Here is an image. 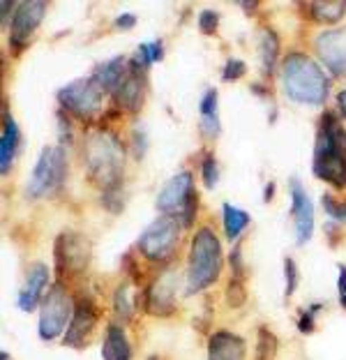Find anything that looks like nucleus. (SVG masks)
<instances>
[{
  "label": "nucleus",
  "instance_id": "nucleus-1",
  "mask_svg": "<svg viewBox=\"0 0 346 360\" xmlns=\"http://www.w3.org/2000/svg\"><path fill=\"white\" fill-rule=\"evenodd\" d=\"M81 160H84L88 180L102 192L122 185L125 146L109 127H95L86 132L84 146H81Z\"/></svg>",
  "mask_w": 346,
  "mask_h": 360
},
{
  "label": "nucleus",
  "instance_id": "nucleus-2",
  "mask_svg": "<svg viewBox=\"0 0 346 360\" xmlns=\"http://www.w3.org/2000/svg\"><path fill=\"white\" fill-rule=\"evenodd\" d=\"M312 171L319 180L333 185L335 190L346 187V127L340 120V113H321Z\"/></svg>",
  "mask_w": 346,
  "mask_h": 360
},
{
  "label": "nucleus",
  "instance_id": "nucleus-3",
  "mask_svg": "<svg viewBox=\"0 0 346 360\" xmlns=\"http://www.w3.org/2000/svg\"><path fill=\"white\" fill-rule=\"evenodd\" d=\"M282 86L288 100L307 106H323L331 93V79L302 51H291L282 60Z\"/></svg>",
  "mask_w": 346,
  "mask_h": 360
},
{
  "label": "nucleus",
  "instance_id": "nucleus-4",
  "mask_svg": "<svg viewBox=\"0 0 346 360\" xmlns=\"http://www.w3.org/2000/svg\"><path fill=\"white\" fill-rule=\"evenodd\" d=\"M222 243L217 233L210 226H199L189 243V257H187V275H185V293L194 296L215 284L222 275Z\"/></svg>",
  "mask_w": 346,
  "mask_h": 360
},
{
  "label": "nucleus",
  "instance_id": "nucleus-5",
  "mask_svg": "<svg viewBox=\"0 0 346 360\" xmlns=\"http://www.w3.org/2000/svg\"><path fill=\"white\" fill-rule=\"evenodd\" d=\"M183 229L185 226L180 224L178 217L160 215L143 229L141 236H139V240H136L139 255L146 261H150V264H169L180 245Z\"/></svg>",
  "mask_w": 346,
  "mask_h": 360
},
{
  "label": "nucleus",
  "instance_id": "nucleus-6",
  "mask_svg": "<svg viewBox=\"0 0 346 360\" xmlns=\"http://www.w3.org/2000/svg\"><path fill=\"white\" fill-rule=\"evenodd\" d=\"M65 176H68V158L63 146H44L30 178L26 180V196L30 201H37L53 194L65 183Z\"/></svg>",
  "mask_w": 346,
  "mask_h": 360
},
{
  "label": "nucleus",
  "instance_id": "nucleus-7",
  "mask_svg": "<svg viewBox=\"0 0 346 360\" xmlns=\"http://www.w3.org/2000/svg\"><path fill=\"white\" fill-rule=\"evenodd\" d=\"M74 307H77V302H74L68 286L63 282H53L49 286L42 305H39V323H37L39 340L53 342L58 335L68 330L74 316Z\"/></svg>",
  "mask_w": 346,
  "mask_h": 360
},
{
  "label": "nucleus",
  "instance_id": "nucleus-8",
  "mask_svg": "<svg viewBox=\"0 0 346 360\" xmlns=\"http://www.w3.org/2000/svg\"><path fill=\"white\" fill-rule=\"evenodd\" d=\"M106 97V90L97 84V79L90 75L86 79H74L68 86L58 90V104L60 111L68 113L70 118L90 120L102 111V102Z\"/></svg>",
  "mask_w": 346,
  "mask_h": 360
},
{
  "label": "nucleus",
  "instance_id": "nucleus-9",
  "mask_svg": "<svg viewBox=\"0 0 346 360\" xmlns=\"http://www.w3.org/2000/svg\"><path fill=\"white\" fill-rule=\"evenodd\" d=\"M90 259H93V243L88 240V236L79 231H60L53 243V264L56 273L63 282V277H79L84 275Z\"/></svg>",
  "mask_w": 346,
  "mask_h": 360
},
{
  "label": "nucleus",
  "instance_id": "nucleus-10",
  "mask_svg": "<svg viewBox=\"0 0 346 360\" xmlns=\"http://www.w3.org/2000/svg\"><path fill=\"white\" fill-rule=\"evenodd\" d=\"M178 286H180L178 270L173 266L164 268L141 291L143 309L153 316H171L176 312V305H178Z\"/></svg>",
  "mask_w": 346,
  "mask_h": 360
},
{
  "label": "nucleus",
  "instance_id": "nucleus-11",
  "mask_svg": "<svg viewBox=\"0 0 346 360\" xmlns=\"http://www.w3.org/2000/svg\"><path fill=\"white\" fill-rule=\"evenodd\" d=\"M46 14V3L42 0H23L16 3V10L10 21V49L14 56H19L30 44L32 35L39 28Z\"/></svg>",
  "mask_w": 346,
  "mask_h": 360
},
{
  "label": "nucleus",
  "instance_id": "nucleus-12",
  "mask_svg": "<svg viewBox=\"0 0 346 360\" xmlns=\"http://www.w3.org/2000/svg\"><path fill=\"white\" fill-rule=\"evenodd\" d=\"M194 176L192 171H178L176 176H171L167 183L162 185V190L155 196V206H158L160 215L180 217V212L187 206V201L194 194Z\"/></svg>",
  "mask_w": 346,
  "mask_h": 360
},
{
  "label": "nucleus",
  "instance_id": "nucleus-13",
  "mask_svg": "<svg viewBox=\"0 0 346 360\" xmlns=\"http://www.w3.org/2000/svg\"><path fill=\"white\" fill-rule=\"evenodd\" d=\"M100 321V309L93 302V298L81 296L74 307V316L63 335V345L72 349H84L95 333V326Z\"/></svg>",
  "mask_w": 346,
  "mask_h": 360
},
{
  "label": "nucleus",
  "instance_id": "nucleus-14",
  "mask_svg": "<svg viewBox=\"0 0 346 360\" xmlns=\"http://www.w3.org/2000/svg\"><path fill=\"white\" fill-rule=\"evenodd\" d=\"M314 49L328 72H333L335 77L346 75V26L319 32Z\"/></svg>",
  "mask_w": 346,
  "mask_h": 360
},
{
  "label": "nucleus",
  "instance_id": "nucleus-15",
  "mask_svg": "<svg viewBox=\"0 0 346 360\" xmlns=\"http://www.w3.org/2000/svg\"><path fill=\"white\" fill-rule=\"evenodd\" d=\"M146 95H148V72H141L129 65L125 79H122L118 88L111 93L113 109L125 111V113H136L143 106Z\"/></svg>",
  "mask_w": 346,
  "mask_h": 360
},
{
  "label": "nucleus",
  "instance_id": "nucleus-16",
  "mask_svg": "<svg viewBox=\"0 0 346 360\" xmlns=\"http://www.w3.org/2000/svg\"><path fill=\"white\" fill-rule=\"evenodd\" d=\"M288 190H291V210L288 212H291L295 226V245H305L314 233V206H312L309 194L300 185V180L293 178Z\"/></svg>",
  "mask_w": 346,
  "mask_h": 360
},
{
  "label": "nucleus",
  "instance_id": "nucleus-17",
  "mask_svg": "<svg viewBox=\"0 0 346 360\" xmlns=\"http://www.w3.org/2000/svg\"><path fill=\"white\" fill-rule=\"evenodd\" d=\"M49 273L46 264H30L28 270H26V284H23V289L19 291V296H16V305H19L21 312H35V309L42 305L44 300V289L49 286Z\"/></svg>",
  "mask_w": 346,
  "mask_h": 360
},
{
  "label": "nucleus",
  "instance_id": "nucleus-18",
  "mask_svg": "<svg viewBox=\"0 0 346 360\" xmlns=\"http://www.w3.org/2000/svg\"><path fill=\"white\" fill-rule=\"evenodd\" d=\"M208 360H247L245 340L231 330H215L208 338Z\"/></svg>",
  "mask_w": 346,
  "mask_h": 360
},
{
  "label": "nucleus",
  "instance_id": "nucleus-19",
  "mask_svg": "<svg viewBox=\"0 0 346 360\" xmlns=\"http://www.w3.org/2000/svg\"><path fill=\"white\" fill-rule=\"evenodd\" d=\"M219 95L215 88H208L199 102V127L205 139H217L222 134V122H219V111H217Z\"/></svg>",
  "mask_w": 346,
  "mask_h": 360
},
{
  "label": "nucleus",
  "instance_id": "nucleus-20",
  "mask_svg": "<svg viewBox=\"0 0 346 360\" xmlns=\"http://www.w3.org/2000/svg\"><path fill=\"white\" fill-rule=\"evenodd\" d=\"M19 143H21L19 125H16L12 116H7V111H3V134H0V174L3 176L10 174L14 155L19 150Z\"/></svg>",
  "mask_w": 346,
  "mask_h": 360
},
{
  "label": "nucleus",
  "instance_id": "nucleus-21",
  "mask_svg": "<svg viewBox=\"0 0 346 360\" xmlns=\"http://www.w3.org/2000/svg\"><path fill=\"white\" fill-rule=\"evenodd\" d=\"M102 358L104 360H132V345L122 323H109L104 330L102 342Z\"/></svg>",
  "mask_w": 346,
  "mask_h": 360
},
{
  "label": "nucleus",
  "instance_id": "nucleus-22",
  "mask_svg": "<svg viewBox=\"0 0 346 360\" xmlns=\"http://www.w3.org/2000/svg\"><path fill=\"white\" fill-rule=\"evenodd\" d=\"M127 70H129V60H125L122 56H115V58L104 60L102 65H97L93 77L97 79V84H100L106 93H113V90L118 88L120 81L125 79Z\"/></svg>",
  "mask_w": 346,
  "mask_h": 360
},
{
  "label": "nucleus",
  "instance_id": "nucleus-23",
  "mask_svg": "<svg viewBox=\"0 0 346 360\" xmlns=\"http://www.w3.org/2000/svg\"><path fill=\"white\" fill-rule=\"evenodd\" d=\"M279 37L273 28H261V35H259V58H261V70L266 77H273L275 75V68H277V60H279Z\"/></svg>",
  "mask_w": 346,
  "mask_h": 360
},
{
  "label": "nucleus",
  "instance_id": "nucleus-24",
  "mask_svg": "<svg viewBox=\"0 0 346 360\" xmlns=\"http://www.w3.org/2000/svg\"><path fill=\"white\" fill-rule=\"evenodd\" d=\"M250 222H252L250 212L231 206V203H224V206H222V224H224V236L229 243L241 240V236L245 229L250 226Z\"/></svg>",
  "mask_w": 346,
  "mask_h": 360
},
{
  "label": "nucleus",
  "instance_id": "nucleus-25",
  "mask_svg": "<svg viewBox=\"0 0 346 360\" xmlns=\"http://www.w3.org/2000/svg\"><path fill=\"white\" fill-rule=\"evenodd\" d=\"M309 19L316 23H337L346 14V3L342 0H319V3L305 5Z\"/></svg>",
  "mask_w": 346,
  "mask_h": 360
},
{
  "label": "nucleus",
  "instance_id": "nucleus-26",
  "mask_svg": "<svg viewBox=\"0 0 346 360\" xmlns=\"http://www.w3.org/2000/svg\"><path fill=\"white\" fill-rule=\"evenodd\" d=\"M113 314L122 326L129 323L132 316H134V305H132V298H129V286L125 282L115 286V291H113Z\"/></svg>",
  "mask_w": 346,
  "mask_h": 360
},
{
  "label": "nucleus",
  "instance_id": "nucleus-27",
  "mask_svg": "<svg viewBox=\"0 0 346 360\" xmlns=\"http://www.w3.org/2000/svg\"><path fill=\"white\" fill-rule=\"evenodd\" d=\"M277 349H279L277 335L268 326H261L257 333V358L254 360H277Z\"/></svg>",
  "mask_w": 346,
  "mask_h": 360
},
{
  "label": "nucleus",
  "instance_id": "nucleus-28",
  "mask_svg": "<svg viewBox=\"0 0 346 360\" xmlns=\"http://www.w3.org/2000/svg\"><path fill=\"white\" fill-rule=\"evenodd\" d=\"M226 305L231 309H241L245 307L247 302V286H245V280H241V277H231L229 284H226Z\"/></svg>",
  "mask_w": 346,
  "mask_h": 360
},
{
  "label": "nucleus",
  "instance_id": "nucleus-29",
  "mask_svg": "<svg viewBox=\"0 0 346 360\" xmlns=\"http://www.w3.org/2000/svg\"><path fill=\"white\" fill-rule=\"evenodd\" d=\"M201 180L208 190H215L217 187V180H219V165H217V158L212 153H205L203 160H201Z\"/></svg>",
  "mask_w": 346,
  "mask_h": 360
},
{
  "label": "nucleus",
  "instance_id": "nucleus-30",
  "mask_svg": "<svg viewBox=\"0 0 346 360\" xmlns=\"http://www.w3.org/2000/svg\"><path fill=\"white\" fill-rule=\"evenodd\" d=\"M321 203H323V210L326 215L333 219L335 224H342L346 222V199H335L333 194H323L321 196Z\"/></svg>",
  "mask_w": 346,
  "mask_h": 360
},
{
  "label": "nucleus",
  "instance_id": "nucleus-31",
  "mask_svg": "<svg viewBox=\"0 0 346 360\" xmlns=\"http://www.w3.org/2000/svg\"><path fill=\"white\" fill-rule=\"evenodd\" d=\"M102 206L109 212H113V215H118V212L125 208V192H122V185L102 192Z\"/></svg>",
  "mask_w": 346,
  "mask_h": 360
},
{
  "label": "nucleus",
  "instance_id": "nucleus-32",
  "mask_svg": "<svg viewBox=\"0 0 346 360\" xmlns=\"http://www.w3.org/2000/svg\"><path fill=\"white\" fill-rule=\"evenodd\" d=\"M284 280H286V289H284V298H291L295 289H298V282H300V273H298V266L291 257L284 259Z\"/></svg>",
  "mask_w": 346,
  "mask_h": 360
},
{
  "label": "nucleus",
  "instance_id": "nucleus-33",
  "mask_svg": "<svg viewBox=\"0 0 346 360\" xmlns=\"http://www.w3.org/2000/svg\"><path fill=\"white\" fill-rule=\"evenodd\" d=\"M229 266H231V277H241V280L247 277V266H245V259H243V245L241 243H236L233 250H231Z\"/></svg>",
  "mask_w": 346,
  "mask_h": 360
},
{
  "label": "nucleus",
  "instance_id": "nucleus-34",
  "mask_svg": "<svg viewBox=\"0 0 346 360\" xmlns=\"http://www.w3.org/2000/svg\"><path fill=\"white\" fill-rule=\"evenodd\" d=\"M319 309H323V305H312L307 309H302L300 312V319H298V330L302 335H312L316 330V314Z\"/></svg>",
  "mask_w": 346,
  "mask_h": 360
},
{
  "label": "nucleus",
  "instance_id": "nucleus-35",
  "mask_svg": "<svg viewBox=\"0 0 346 360\" xmlns=\"http://www.w3.org/2000/svg\"><path fill=\"white\" fill-rule=\"evenodd\" d=\"M247 72V65L241 58H229L224 70H222V81H238L243 79Z\"/></svg>",
  "mask_w": 346,
  "mask_h": 360
},
{
  "label": "nucleus",
  "instance_id": "nucleus-36",
  "mask_svg": "<svg viewBox=\"0 0 346 360\" xmlns=\"http://www.w3.org/2000/svg\"><path fill=\"white\" fill-rule=\"evenodd\" d=\"M219 28V14L215 10H203L199 14V30L203 35H215Z\"/></svg>",
  "mask_w": 346,
  "mask_h": 360
},
{
  "label": "nucleus",
  "instance_id": "nucleus-37",
  "mask_svg": "<svg viewBox=\"0 0 346 360\" xmlns=\"http://www.w3.org/2000/svg\"><path fill=\"white\" fill-rule=\"evenodd\" d=\"M196 212H199V194H192V199L187 201V206L183 208V212H180V224H183L185 229H192L194 219H196Z\"/></svg>",
  "mask_w": 346,
  "mask_h": 360
},
{
  "label": "nucleus",
  "instance_id": "nucleus-38",
  "mask_svg": "<svg viewBox=\"0 0 346 360\" xmlns=\"http://www.w3.org/2000/svg\"><path fill=\"white\" fill-rule=\"evenodd\" d=\"M58 132H60V143L68 148L72 146V122H70V116L65 111H58Z\"/></svg>",
  "mask_w": 346,
  "mask_h": 360
},
{
  "label": "nucleus",
  "instance_id": "nucleus-39",
  "mask_svg": "<svg viewBox=\"0 0 346 360\" xmlns=\"http://www.w3.org/2000/svg\"><path fill=\"white\" fill-rule=\"evenodd\" d=\"M132 148H134V155L139 160L143 158L146 150H148V136H146V129L143 127H134L132 132Z\"/></svg>",
  "mask_w": 346,
  "mask_h": 360
},
{
  "label": "nucleus",
  "instance_id": "nucleus-40",
  "mask_svg": "<svg viewBox=\"0 0 346 360\" xmlns=\"http://www.w3.org/2000/svg\"><path fill=\"white\" fill-rule=\"evenodd\" d=\"M146 51L150 56V63H160L164 58V42L155 39V42H146Z\"/></svg>",
  "mask_w": 346,
  "mask_h": 360
},
{
  "label": "nucleus",
  "instance_id": "nucleus-41",
  "mask_svg": "<svg viewBox=\"0 0 346 360\" xmlns=\"http://www.w3.org/2000/svg\"><path fill=\"white\" fill-rule=\"evenodd\" d=\"M113 26L115 28H120V30H129V28H134L136 26V16L134 14H120V16H115V21H113Z\"/></svg>",
  "mask_w": 346,
  "mask_h": 360
},
{
  "label": "nucleus",
  "instance_id": "nucleus-42",
  "mask_svg": "<svg viewBox=\"0 0 346 360\" xmlns=\"http://www.w3.org/2000/svg\"><path fill=\"white\" fill-rule=\"evenodd\" d=\"M337 289H340V305L346 309V266H340V277H337Z\"/></svg>",
  "mask_w": 346,
  "mask_h": 360
},
{
  "label": "nucleus",
  "instance_id": "nucleus-43",
  "mask_svg": "<svg viewBox=\"0 0 346 360\" xmlns=\"http://www.w3.org/2000/svg\"><path fill=\"white\" fill-rule=\"evenodd\" d=\"M337 113H340L342 118H346V88L337 95Z\"/></svg>",
  "mask_w": 346,
  "mask_h": 360
},
{
  "label": "nucleus",
  "instance_id": "nucleus-44",
  "mask_svg": "<svg viewBox=\"0 0 346 360\" xmlns=\"http://www.w3.org/2000/svg\"><path fill=\"white\" fill-rule=\"evenodd\" d=\"M326 233L331 236V245H335L337 238H342V233H337V231H335V222H333V224H326Z\"/></svg>",
  "mask_w": 346,
  "mask_h": 360
},
{
  "label": "nucleus",
  "instance_id": "nucleus-45",
  "mask_svg": "<svg viewBox=\"0 0 346 360\" xmlns=\"http://www.w3.org/2000/svg\"><path fill=\"white\" fill-rule=\"evenodd\" d=\"M273 196H275V183H268V185H266V190H263V199H266V201H273Z\"/></svg>",
  "mask_w": 346,
  "mask_h": 360
},
{
  "label": "nucleus",
  "instance_id": "nucleus-46",
  "mask_svg": "<svg viewBox=\"0 0 346 360\" xmlns=\"http://www.w3.org/2000/svg\"><path fill=\"white\" fill-rule=\"evenodd\" d=\"M241 7L245 12H257L259 10V3H241Z\"/></svg>",
  "mask_w": 346,
  "mask_h": 360
},
{
  "label": "nucleus",
  "instance_id": "nucleus-47",
  "mask_svg": "<svg viewBox=\"0 0 346 360\" xmlns=\"http://www.w3.org/2000/svg\"><path fill=\"white\" fill-rule=\"evenodd\" d=\"M0 360H10V356H7V351H3V354H0Z\"/></svg>",
  "mask_w": 346,
  "mask_h": 360
},
{
  "label": "nucleus",
  "instance_id": "nucleus-48",
  "mask_svg": "<svg viewBox=\"0 0 346 360\" xmlns=\"http://www.w3.org/2000/svg\"><path fill=\"white\" fill-rule=\"evenodd\" d=\"M150 360H158V358H150Z\"/></svg>",
  "mask_w": 346,
  "mask_h": 360
}]
</instances>
